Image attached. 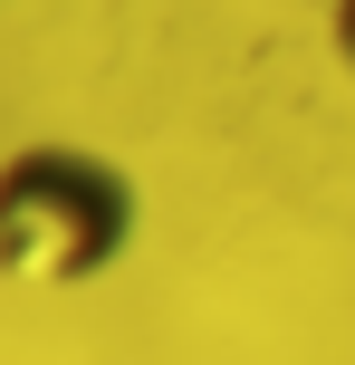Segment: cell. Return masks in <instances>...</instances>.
<instances>
[{"mask_svg":"<svg viewBox=\"0 0 355 365\" xmlns=\"http://www.w3.org/2000/svg\"><path fill=\"white\" fill-rule=\"evenodd\" d=\"M144 240V182L106 145L29 135L0 154V279L19 289H96Z\"/></svg>","mask_w":355,"mask_h":365,"instance_id":"obj_1","label":"cell"},{"mask_svg":"<svg viewBox=\"0 0 355 365\" xmlns=\"http://www.w3.org/2000/svg\"><path fill=\"white\" fill-rule=\"evenodd\" d=\"M317 38H327V68L355 87V0H327V19H317Z\"/></svg>","mask_w":355,"mask_h":365,"instance_id":"obj_2","label":"cell"}]
</instances>
